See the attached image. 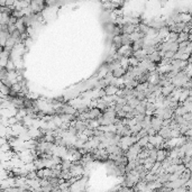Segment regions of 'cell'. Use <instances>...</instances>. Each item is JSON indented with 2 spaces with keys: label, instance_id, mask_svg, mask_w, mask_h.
Returning a JSON list of instances; mask_svg holds the SVG:
<instances>
[{
  "label": "cell",
  "instance_id": "1",
  "mask_svg": "<svg viewBox=\"0 0 192 192\" xmlns=\"http://www.w3.org/2000/svg\"><path fill=\"white\" fill-rule=\"evenodd\" d=\"M143 150L142 147L139 146V144L136 143L134 144L133 146H130L128 148V151L125 153V156L127 157L128 162H133V161H136L138 159V155H139L140 151Z\"/></svg>",
  "mask_w": 192,
  "mask_h": 192
},
{
  "label": "cell",
  "instance_id": "2",
  "mask_svg": "<svg viewBox=\"0 0 192 192\" xmlns=\"http://www.w3.org/2000/svg\"><path fill=\"white\" fill-rule=\"evenodd\" d=\"M44 5L45 3L43 2V1H32L30 2V8H32L34 14H39L42 13L43 9H44Z\"/></svg>",
  "mask_w": 192,
  "mask_h": 192
},
{
  "label": "cell",
  "instance_id": "3",
  "mask_svg": "<svg viewBox=\"0 0 192 192\" xmlns=\"http://www.w3.org/2000/svg\"><path fill=\"white\" fill-rule=\"evenodd\" d=\"M163 121H164L163 119H161V118H159V117H155V116L152 118V128H153L157 134H159V131L163 128Z\"/></svg>",
  "mask_w": 192,
  "mask_h": 192
},
{
  "label": "cell",
  "instance_id": "4",
  "mask_svg": "<svg viewBox=\"0 0 192 192\" xmlns=\"http://www.w3.org/2000/svg\"><path fill=\"white\" fill-rule=\"evenodd\" d=\"M138 28V26L136 25H131V24H126V25H123L121 26V30H123V34H126V35H131L133 33H135Z\"/></svg>",
  "mask_w": 192,
  "mask_h": 192
},
{
  "label": "cell",
  "instance_id": "5",
  "mask_svg": "<svg viewBox=\"0 0 192 192\" xmlns=\"http://www.w3.org/2000/svg\"><path fill=\"white\" fill-rule=\"evenodd\" d=\"M147 52L145 51V49H139V51H137V52H134V57H136L139 62H142V61H144L145 59H147Z\"/></svg>",
  "mask_w": 192,
  "mask_h": 192
},
{
  "label": "cell",
  "instance_id": "6",
  "mask_svg": "<svg viewBox=\"0 0 192 192\" xmlns=\"http://www.w3.org/2000/svg\"><path fill=\"white\" fill-rule=\"evenodd\" d=\"M104 91H106L107 96H117L118 92L120 91V89L118 88V87H115V85L109 84L107 88L104 89Z\"/></svg>",
  "mask_w": 192,
  "mask_h": 192
},
{
  "label": "cell",
  "instance_id": "7",
  "mask_svg": "<svg viewBox=\"0 0 192 192\" xmlns=\"http://www.w3.org/2000/svg\"><path fill=\"white\" fill-rule=\"evenodd\" d=\"M167 157H169V152H167V151H166V150H159V152H157V160H156V162L162 163L163 161H165Z\"/></svg>",
  "mask_w": 192,
  "mask_h": 192
},
{
  "label": "cell",
  "instance_id": "8",
  "mask_svg": "<svg viewBox=\"0 0 192 192\" xmlns=\"http://www.w3.org/2000/svg\"><path fill=\"white\" fill-rule=\"evenodd\" d=\"M126 72H127V70H125L124 68H118V69H116L114 72H112V74H114V76L115 78H124V75L126 74Z\"/></svg>",
  "mask_w": 192,
  "mask_h": 192
},
{
  "label": "cell",
  "instance_id": "9",
  "mask_svg": "<svg viewBox=\"0 0 192 192\" xmlns=\"http://www.w3.org/2000/svg\"><path fill=\"white\" fill-rule=\"evenodd\" d=\"M121 43H123V45H129V46L133 45V41L130 38V35L123 34L121 35Z\"/></svg>",
  "mask_w": 192,
  "mask_h": 192
},
{
  "label": "cell",
  "instance_id": "10",
  "mask_svg": "<svg viewBox=\"0 0 192 192\" xmlns=\"http://www.w3.org/2000/svg\"><path fill=\"white\" fill-rule=\"evenodd\" d=\"M139 104H140V101L138 100L136 97H134V98H131V99H129V100H128V102H127L128 106H130V107L133 108V109H136V107Z\"/></svg>",
  "mask_w": 192,
  "mask_h": 192
},
{
  "label": "cell",
  "instance_id": "11",
  "mask_svg": "<svg viewBox=\"0 0 192 192\" xmlns=\"http://www.w3.org/2000/svg\"><path fill=\"white\" fill-rule=\"evenodd\" d=\"M72 165H73V162H71L70 160H62V163H61L62 170H71Z\"/></svg>",
  "mask_w": 192,
  "mask_h": 192
},
{
  "label": "cell",
  "instance_id": "12",
  "mask_svg": "<svg viewBox=\"0 0 192 192\" xmlns=\"http://www.w3.org/2000/svg\"><path fill=\"white\" fill-rule=\"evenodd\" d=\"M10 92H11V88L7 87V85L2 84L1 83V95L2 96H10Z\"/></svg>",
  "mask_w": 192,
  "mask_h": 192
}]
</instances>
